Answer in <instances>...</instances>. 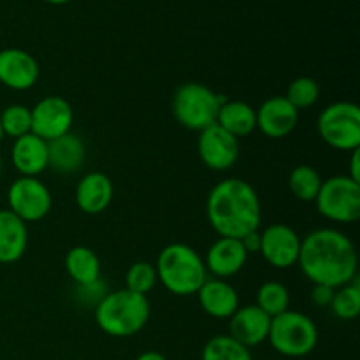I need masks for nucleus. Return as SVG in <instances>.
I'll return each instance as SVG.
<instances>
[{
	"label": "nucleus",
	"mask_w": 360,
	"mask_h": 360,
	"mask_svg": "<svg viewBox=\"0 0 360 360\" xmlns=\"http://www.w3.org/2000/svg\"><path fill=\"white\" fill-rule=\"evenodd\" d=\"M108 288H105V283L101 280L94 281V283H88V285H76V299L84 306H90V308H95L98 302L104 299V295L108 294Z\"/></svg>",
	"instance_id": "obj_31"
},
{
	"label": "nucleus",
	"mask_w": 360,
	"mask_h": 360,
	"mask_svg": "<svg viewBox=\"0 0 360 360\" xmlns=\"http://www.w3.org/2000/svg\"><path fill=\"white\" fill-rule=\"evenodd\" d=\"M32 112V134L44 139L46 143L56 139L60 136L72 132L74 109L60 95H48L42 97Z\"/></svg>",
	"instance_id": "obj_10"
},
{
	"label": "nucleus",
	"mask_w": 360,
	"mask_h": 360,
	"mask_svg": "<svg viewBox=\"0 0 360 360\" xmlns=\"http://www.w3.org/2000/svg\"><path fill=\"white\" fill-rule=\"evenodd\" d=\"M98 329L111 338H130L139 334L150 322L151 306L146 295L127 288L108 292L94 308Z\"/></svg>",
	"instance_id": "obj_3"
},
{
	"label": "nucleus",
	"mask_w": 360,
	"mask_h": 360,
	"mask_svg": "<svg viewBox=\"0 0 360 360\" xmlns=\"http://www.w3.org/2000/svg\"><path fill=\"white\" fill-rule=\"evenodd\" d=\"M334 290L336 288H330L327 285H313L311 288V302L319 308H329L330 301L334 297Z\"/></svg>",
	"instance_id": "obj_32"
},
{
	"label": "nucleus",
	"mask_w": 360,
	"mask_h": 360,
	"mask_svg": "<svg viewBox=\"0 0 360 360\" xmlns=\"http://www.w3.org/2000/svg\"><path fill=\"white\" fill-rule=\"evenodd\" d=\"M322 181V176L313 165H297L288 174V188L292 195L302 202H313L316 199Z\"/></svg>",
	"instance_id": "obj_24"
},
{
	"label": "nucleus",
	"mask_w": 360,
	"mask_h": 360,
	"mask_svg": "<svg viewBox=\"0 0 360 360\" xmlns=\"http://www.w3.org/2000/svg\"><path fill=\"white\" fill-rule=\"evenodd\" d=\"M7 210L25 224L44 220L53 206V197L48 186L39 178L20 176L7 188Z\"/></svg>",
	"instance_id": "obj_9"
},
{
	"label": "nucleus",
	"mask_w": 360,
	"mask_h": 360,
	"mask_svg": "<svg viewBox=\"0 0 360 360\" xmlns=\"http://www.w3.org/2000/svg\"><path fill=\"white\" fill-rule=\"evenodd\" d=\"M155 269L158 281L164 285L165 290L178 297L197 294L207 280L204 259L195 248L185 243H171L162 248L155 262Z\"/></svg>",
	"instance_id": "obj_4"
},
{
	"label": "nucleus",
	"mask_w": 360,
	"mask_h": 360,
	"mask_svg": "<svg viewBox=\"0 0 360 360\" xmlns=\"http://www.w3.org/2000/svg\"><path fill=\"white\" fill-rule=\"evenodd\" d=\"M329 309L336 319L354 320L357 319L360 313V285L359 281H352V283L343 285V287L334 290V297L330 301Z\"/></svg>",
	"instance_id": "obj_27"
},
{
	"label": "nucleus",
	"mask_w": 360,
	"mask_h": 360,
	"mask_svg": "<svg viewBox=\"0 0 360 360\" xmlns=\"http://www.w3.org/2000/svg\"><path fill=\"white\" fill-rule=\"evenodd\" d=\"M11 162L20 176L39 178L48 169V143L32 132L18 137L11 148Z\"/></svg>",
	"instance_id": "obj_19"
},
{
	"label": "nucleus",
	"mask_w": 360,
	"mask_h": 360,
	"mask_svg": "<svg viewBox=\"0 0 360 360\" xmlns=\"http://www.w3.org/2000/svg\"><path fill=\"white\" fill-rule=\"evenodd\" d=\"M320 97V84L319 81L313 79V77L301 76L297 79H294L288 86L287 98L292 105H294L297 111H302V109H309L311 105L316 104Z\"/></svg>",
	"instance_id": "obj_30"
},
{
	"label": "nucleus",
	"mask_w": 360,
	"mask_h": 360,
	"mask_svg": "<svg viewBox=\"0 0 360 360\" xmlns=\"http://www.w3.org/2000/svg\"><path fill=\"white\" fill-rule=\"evenodd\" d=\"M200 360H253L250 348L243 347L229 334L214 336L204 345Z\"/></svg>",
	"instance_id": "obj_26"
},
{
	"label": "nucleus",
	"mask_w": 360,
	"mask_h": 360,
	"mask_svg": "<svg viewBox=\"0 0 360 360\" xmlns=\"http://www.w3.org/2000/svg\"><path fill=\"white\" fill-rule=\"evenodd\" d=\"M217 125L227 130L236 139L250 136L257 129L255 109L245 101H227L225 98L218 111Z\"/></svg>",
	"instance_id": "obj_22"
},
{
	"label": "nucleus",
	"mask_w": 360,
	"mask_h": 360,
	"mask_svg": "<svg viewBox=\"0 0 360 360\" xmlns=\"http://www.w3.org/2000/svg\"><path fill=\"white\" fill-rule=\"evenodd\" d=\"M115 186L104 172H88L76 186V204L84 214H101L111 206Z\"/></svg>",
	"instance_id": "obj_17"
},
{
	"label": "nucleus",
	"mask_w": 360,
	"mask_h": 360,
	"mask_svg": "<svg viewBox=\"0 0 360 360\" xmlns=\"http://www.w3.org/2000/svg\"><path fill=\"white\" fill-rule=\"evenodd\" d=\"M206 217L220 238L243 239L259 231L262 204L259 193L241 178H227L211 188L206 199Z\"/></svg>",
	"instance_id": "obj_2"
},
{
	"label": "nucleus",
	"mask_w": 360,
	"mask_h": 360,
	"mask_svg": "<svg viewBox=\"0 0 360 360\" xmlns=\"http://www.w3.org/2000/svg\"><path fill=\"white\" fill-rule=\"evenodd\" d=\"M86 160V146L77 134H65L48 143V169L58 174H76Z\"/></svg>",
	"instance_id": "obj_20"
},
{
	"label": "nucleus",
	"mask_w": 360,
	"mask_h": 360,
	"mask_svg": "<svg viewBox=\"0 0 360 360\" xmlns=\"http://www.w3.org/2000/svg\"><path fill=\"white\" fill-rule=\"evenodd\" d=\"M44 2L51 4V6H63V4L70 2V0H44Z\"/></svg>",
	"instance_id": "obj_36"
},
{
	"label": "nucleus",
	"mask_w": 360,
	"mask_h": 360,
	"mask_svg": "<svg viewBox=\"0 0 360 360\" xmlns=\"http://www.w3.org/2000/svg\"><path fill=\"white\" fill-rule=\"evenodd\" d=\"M359 150L352 151V158H350V169H348L347 176L352 178L354 181L360 183V158H359Z\"/></svg>",
	"instance_id": "obj_34"
},
{
	"label": "nucleus",
	"mask_w": 360,
	"mask_h": 360,
	"mask_svg": "<svg viewBox=\"0 0 360 360\" xmlns=\"http://www.w3.org/2000/svg\"><path fill=\"white\" fill-rule=\"evenodd\" d=\"M246 260H248V252L243 246L241 239L218 238L207 248L204 266L214 278L225 280L241 273L243 267L246 266Z\"/></svg>",
	"instance_id": "obj_16"
},
{
	"label": "nucleus",
	"mask_w": 360,
	"mask_h": 360,
	"mask_svg": "<svg viewBox=\"0 0 360 360\" xmlns=\"http://www.w3.org/2000/svg\"><path fill=\"white\" fill-rule=\"evenodd\" d=\"M197 153L202 164L211 171H229L234 167L239 158V141L220 125L213 123L199 132Z\"/></svg>",
	"instance_id": "obj_12"
},
{
	"label": "nucleus",
	"mask_w": 360,
	"mask_h": 360,
	"mask_svg": "<svg viewBox=\"0 0 360 360\" xmlns=\"http://www.w3.org/2000/svg\"><path fill=\"white\" fill-rule=\"evenodd\" d=\"M255 304L273 319L290 309V292L280 281H266L257 290Z\"/></svg>",
	"instance_id": "obj_25"
},
{
	"label": "nucleus",
	"mask_w": 360,
	"mask_h": 360,
	"mask_svg": "<svg viewBox=\"0 0 360 360\" xmlns=\"http://www.w3.org/2000/svg\"><path fill=\"white\" fill-rule=\"evenodd\" d=\"M65 271L74 285H88L101 280V259L90 246L77 245L67 252Z\"/></svg>",
	"instance_id": "obj_23"
},
{
	"label": "nucleus",
	"mask_w": 360,
	"mask_h": 360,
	"mask_svg": "<svg viewBox=\"0 0 360 360\" xmlns=\"http://www.w3.org/2000/svg\"><path fill=\"white\" fill-rule=\"evenodd\" d=\"M157 283L158 278L155 264L146 262V260L134 262L125 273V288L130 292H136V294L148 297V294L153 290Z\"/></svg>",
	"instance_id": "obj_29"
},
{
	"label": "nucleus",
	"mask_w": 360,
	"mask_h": 360,
	"mask_svg": "<svg viewBox=\"0 0 360 360\" xmlns=\"http://www.w3.org/2000/svg\"><path fill=\"white\" fill-rule=\"evenodd\" d=\"M2 169H4V160L2 157H0V174H2Z\"/></svg>",
	"instance_id": "obj_38"
},
{
	"label": "nucleus",
	"mask_w": 360,
	"mask_h": 360,
	"mask_svg": "<svg viewBox=\"0 0 360 360\" xmlns=\"http://www.w3.org/2000/svg\"><path fill=\"white\" fill-rule=\"evenodd\" d=\"M4 137H6V136H4V132H2V125H0V144H2Z\"/></svg>",
	"instance_id": "obj_37"
},
{
	"label": "nucleus",
	"mask_w": 360,
	"mask_h": 360,
	"mask_svg": "<svg viewBox=\"0 0 360 360\" xmlns=\"http://www.w3.org/2000/svg\"><path fill=\"white\" fill-rule=\"evenodd\" d=\"M39 63L20 48L0 49V84L13 91H27L39 81Z\"/></svg>",
	"instance_id": "obj_13"
},
{
	"label": "nucleus",
	"mask_w": 360,
	"mask_h": 360,
	"mask_svg": "<svg viewBox=\"0 0 360 360\" xmlns=\"http://www.w3.org/2000/svg\"><path fill=\"white\" fill-rule=\"evenodd\" d=\"M301 236L287 224H273L260 232V252L264 260L274 269H290L297 266L301 252Z\"/></svg>",
	"instance_id": "obj_11"
},
{
	"label": "nucleus",
	"mask_w": 360,
	"mask_h": 360,
	"mask_svg": "<svg viewBox=\"0 0 360 360\" xmlns=\"http://www.w3.org/2000/svg\"><path fill=\"white\" fill-rule=\"evenodd\" d=\"M316 130L323 143L338 151H352L360 148V109L347 101L333 102L322 109L316 120Z\"/></svg>",
	"instance_id": "obj_7"
},
{
	"label": "nucleus",
	"mask_w": 360,
	"mask_h": 360,
	"mask_svg": "<svg viewBox=\"0 0 360 360\" xmlns=\"http://www.w3.org/2000/svg\"><path fill=\"white\" fill-rule=\"evenodd\" d=\"M316 211L333 224H355L360 218V183L347 174L323 179L316 199Z\"/></svg>",
	"instance_id": "obj_8"
},
{
	"label": "nucleus",
	"mask_w": 360,
	"mask_h": 360,
	"mask_svg": "<svg viewBox=\"0 0 360 360\" xmlns=\"http://www.w3.org/2000/svg\"><path fill=\"white\" fill-rule=\"evenodd\" d=\"M199 306L207 316L217 320H229L239 308V294L229 281L207 278L197 290Z\"/></svg>",
	"instance_id": "obj_18"
},
{
	"label": "nucleus",
	"mask_w": 360,
	"mask_h": 360,
	"mask_svg": "<svg viewBox=\"0 0 360 360\" xmlns=\"http://www.w3.org/2000/svg\"><path fill=\"white\" fill-rule=\"evenodd\" d=\"M297 266L313 285L340 288L357 280V248L338 229H316L301 239Z\"/></svg>",
	"instance_id": "obj_1"
},
{
	"label": "nucleus",
	"mask_w": 360,
	"mask_h": 360,
	"mask_svg": "<svg viewBox=\"0 0 360 360\" xmlns=\"http://www.w3.org/2000/svg\"><path fill=\"white\" fill-rule=\"evenodd\" d=\"M0 125L6 137L18 139L32 132V112L30 108L23 104H11L0 112Z\"/></svg>",
	"instance_id": "obj_28"
},
{
	"label": "nucleus",
	"mask_w": 360,
	"mask_h": 360,
	"mask_svg": "<svg viewBox=\"0 0 360 360\" xmlns=\"http://www.w3.org/2000/svg\"><path fill=\"white\" fill-rule=\"evenodd\" d=\"M28 248V227L9 210H0V264L18 262Z\"/></svg>",
	"instance_id": "obj_21"
},
{
	"label": "nucleus",
	"mask_w": 360,
	"mask_h": 360,
	"mask_svg": "<svg viewBox=\"0 0 360 360\" xmlns=\"http://www.w3.org/2000/svg\"><path fill=\"white\" fill-rule=\"evenodd\" d=\"M136 360H167V357L162 355L160 352H144Z\"/></svg>",
	"instance_id": "obj_35"
},
{
	"label": "nucleus",
	"mask_w": 360,
	"mask_h": 360,
	"mask_svg": "<svg viewBox=\"0 0 360 360\" xmlns=\"http://www.w3.org/2000/svg\"><path fill=\"white\" fill-rule=\"evenodd\" d=\"M267 341L283 357H306L319 345V327L311 316L287 309L271 319Z\"/></svg>",
	"instance_id": "obj_5"
},
{
	"label": "nucleus",
	"mask_w": 360,
	"mask_h": 360,
	"mask_svg": "<svg viewBox=\"0 0 360 360\" xmlns=\"http://www.w3.org/2000/svg\"><path fill=\"white\" fill-rule=\"evenodd\" d=\"M271 316L266 315L257 304L239 306L229 319V336L243 347L253 348L267 341Z\"/></svg>",
	"instance_id": "obj_15"
},
{
	"label": "nucleus",
	"mask_w": 360,
	"mask_h": 360,
	"mask_svg": "<svg viewBox=\"0 0 360 360\" xmlns=\"http://www.w3.org/2000/svg\"><path fill=\"white\" fill-rule=\"evenodd\" d=\"M243 246H245V250L250 253H259L260 252V232L255 231V232H250L248 236H245V238L241 239Z\"/></svg>",
	"instance_id": "obj_33"
},
{
	"label": "nucleus",
	"mask_w": 360,
	"mask_h": 360,
	"mask_svg": "<svg viewBox=\"0 0 360 360\" xmlns=\"http://www.w3.org/2000/svg\"><path fill=\"white\" fill-rule=\"evenodd\" d=\"M257 129L269 139H283L290 136L299 123V111L285 98V95L269 97L255 109Z\"/></svg>",
	"instance_id": "obj_14"
},
{
	"label": "nucleus",
	"mask_w": 360,
	"mask_h": 360,
	"mask_svg": "<svg viewBox=\"0 0 360 360\" xmlns=\"http://www.w3.org/2000/svg\"><path fill=\"white\" fill-rule=\"evenodd\" d=\"M224 95L217 94L202 83H185L172 97V115L181 127L200 132L217 123Z\"/></svg>",
	"instance_id": "obj_6"
}]
</instances>
